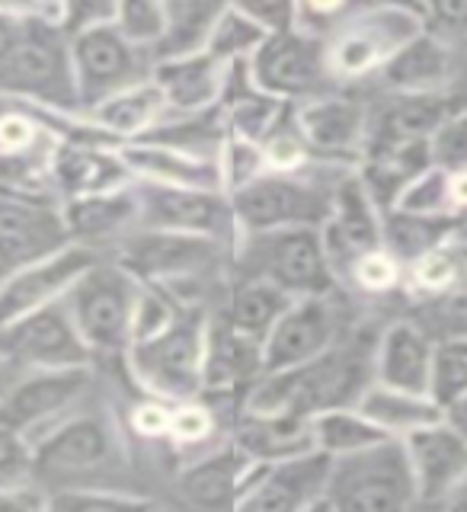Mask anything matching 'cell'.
Listing matches in <instances>:
<instances>
[{
    "mask_svg": "<svg viewBox=\"0 0 467 512\" xmlns=\"http://www.w3.org/2000/svg\"><path fill=\"white\" fill-rule=\"evenodd\" d=\"M224 7H228V0H170L167 32H164V39L151 48L154 58L205 48L208 32H212Z\"/></svg>",
    "mask_w": 467,
    "mask_h": 512,
    "instance_id": "ab89813d",
    "label": "cell"
},
{
    "mask_svg": "<svg viewBox=\"0 0 467 512\" xmlns=\"http://www.w3.org/2000/svg\"><path fill=\"white\" fill-rule=\"evenodd\" d=\"M288 304H292V295L282 292L279 285H272L269 279L260 276H244L231 288V295L224 298L221 308H215L212 314H218L224 324L237 327L240 333L266 340Z\"/></svg>",
    "mask_w": 467,
    "mask_h": 512,
    "instance_id": "d590c367",
    "label": "cell"
},
{
    "mask_svg": "<svg viewBox=\"0 0 467 512\" xmlns=\"http://www.w3.org/2000/svg\"><path fill=\"white\" fill-rule=\"evenodd\" d=\"M432 164L442 170H467V109L455 106L429 135Z\"/></svg>",
    "mask_w": 467,
    "mask_h": 512,
    "instance_id": "f907efd6",
    "label": "cell"
},
{
    "mask_svg": "<svg viewBox=\"0 0 467 512\" xmlns=\"http://www.w3.org/2000/svg\"><path fill=\"white\" fill-rule=\"evenodd\" d=\"M464 231V224L455 218H429V215H413L404 208H388L381 221V240L394 256H400V263L410 266L416 256H423L445 240L448 234Z\"/></svg>",
    "mask_w": 467,
    "mask_h": 512,
    "instance_id": "74e56055",
    "label": "cell"
},
{
    "mask_svg": "<svg viewBox=\"0 0 467 512\" xmlns=\"http://www.w3.org/2000/svg\"><path fill=\"white\" fill-rule=\"evenodd\" d=\"M23 26H26V20H16V16L0 13V68H4L7 58L13 55L16 42H20V36H23Z\"/></svg>",
    "mask_w": 467,
    "mask_h": 512,
    "instance_id": "91938a15",
    "label": "cell"
},
{
    "mask_svg": "<svg viewBox=\"0 0 467 512\" xmlns=\"http://www.w3.org/2000/svg\"><path fill=\"white\" fill-rule=\"evenodd\" d=\"M100 256L103 250H93L87 244H68L52 256H42V260L4 276L0 279V327L29 311H39L52 301H61Z\"/></svg>",
    "mask_w": 467,
    "mask_h": 512,
    "instance_id": "44dd1931",
    "label": "cell"
},
{
    "mask_svg": "<svg viewBox=\"0 0 467 512\" xmlns=\"http://www.w3.org/2000/svg\"><path fill=\"white\" fill-rule=\"evenodd\" d=\"M74 244L55 196L0 192V279Z\"/></svg>",
    "mask_w": 467,
    "mask_h": 512,
    "instance_id": "5bb4252c",
    "label": "cell"
},
{
    "mask_svg": "<svg viewBox=\"0 0 467 512\" xmlns=\"http://www.w3.org/2000/svg\"><path fill=\"white\" fill-rule=\"evenodd\" d=\"M263 154H266V167L276 170V173H295V170L317 164L311 148H308V141H304L301 128H298L295 103L288 106L282 122L263 138Z\"/></svg>",
    "mask_w": 467,
    "mask_h": 512,
    "instance_id": "c3c4849f",
    "label": "cell"
},
{
    "mask_svg": "<svg viewBox=\"0 0 467 512\" xmlns=\"http://www.w3.org/2000/svg\"><path fill=\"white\" fill-rule=\"evenodd\" d=\"M311 432H314V448H320L330 458L362 452V448L391 439L388 432H381L368 416L352 404V407H330L311 416Z\"/></svg>",
    "mask_w": 467,
    "mask_h": 512,
    "instance_id": "f35d334b",
    "label": "cell"
},
{
    "mask_svg": "<svg viewBox=\"0 0 467 512\" xmlns=\"http://www.w3.org/2000/svg\"><path fill=\"white\" fill-rule=\"evenodd\" d=\"M0 13L16 16V20H48L36 0H0Z\"/></svg>",
    "mask_w": 467,
    "mask_h": 512,
    "instance_id": "94428289",
    "label": "cell"
},
{
    "mask_svg": "<svg viewBox=\"0 0 467 512\" xmlns=\"http://www.w3.org/2000/svg\"><path fill=\"white\" fill-rule=\"evenodd\" d=\"M48 183L58 199L90 196L135 183L112 141H58L48 164Z\"/></svg>",
    "mask_w": 467,
    "mask_h": 512,
    "instance_id": "484cf974",
    "label": "cell"
},
{
    "mask_svg": "<svg viewBox=\"0 0 467 512\" xmlns=\"http://www.w3.org/2000/svg\"><path fill=\"white\" fill-rule=\"evenodd\" d=\"M295 119L317 164L356 170L368 138V109L356 96L324 90L311 100L295 103Z\"/></svg>",
    "mask_w": 467,
    "mask_h": 512,
    "instance_id": "ac0fdd59",
    "label": "cell"
},
{
    "mask_svg": "<svg viewBox=\"0 0 467 512\" xmlns=\"http://www.w3.org/2000/svg\"><path fill=\"white\" fill-rule=\"evenodd\" d=\"M23 477H36V471H32V442L0 423V484Z\"/></svg>",
    "mask_w": 467,
    "mask_h": 512,
    "instance_id": "f5cc1de1",
    "label": "cell"
},
{
    "mask_svg": "<svg viewBox=\"0 0 467 512\" xmlns=\"http://www.w3.org/2000/svg\"><path fill=\"white\" fill-rule=\"evenodd\" d=\"M48 509L61 512H141L157 509L154 496L128 493L116 487H58L48 493Z\"/></svg>",
    "mask_w": 467,
    "mask_h": 512,
    "instance_id": "7bdbcfd3",
    "label": "cell"
},
{
    "mask_svg": "<svg viewBox=\"0 0 467 512\" xmlns=\"http://www.w3.org/2000/svg\"><path fill=\"white\" fill-rule=\"evenodd\" d=\"M378 77L384 80L388 93H407V96L448 93L455 77L452 45H448V39L439 36V32L420 29L388 64H384Z\"/></svg>",
    "mask_w": 467,
    "mask_h": 512,
    "instance_id": "f1b7e54d",
    "label": "cell"
},
{
    "mask_svg": "<svg viewBox=\"0 0 467 512\" xmlns=\"http://www.w3.org/2000/svg\"><path fill=\"white\" fill-rule=\"evenodd\" d=\"M467 394V333L461 336H436L429 368V397L442 410H448Z\"/></svg>",
    "mask_w": 467,
    "mask_h": 512,
    "instance_id": "b9f144b4",
    "label": "cell"
},
{
    "mask_svg": "<svg viewBox=\"0 0 467 512\" xmlns=\"http://www.w3.org/2000/svg\"><path fill=\"white\" fill-rule=\"evenodd\" d=\"M432 167L429 138H397V135H375L368 132L365 148L359 157V180L381 205V212L400 199L416 176Z\"/></svg>",
    "mask_w": 467,
    "mask_h": 512,
    "instance_id": "4316f807",
    "label": "cell"
},
{
    "mask_svg": "<svg viewBox=\"0 0 467 512\" xmlns=\"http://www.w3.org/2000/svg\"><path fill=\"white\" fill-rule=\"evenodd\" d=\"M170 0H119L116 26L138 45L154 48L167 32Z\"/></svg>",
    "mask_w": 467,
    "mask_h": 512,
    "instance_id": "681fc988",
    "label": "cell"
},
{
    "mask_svg": "<svg viewBox=\"0 0 467 512\" xmlns=\"http://www.w3.org/2000/svg\"><path fill=\"white\" fill-rule=\"evenodd\" d=\"M112 256H116L122 266L132 269L141 282L164 285L180 301L199 304L186 295V288L199 285L205 276H215V272L234 256V250L202 234L138 228L112 250Z\"/></svg>",
    "mask_w": 467,
    "mask_h": 512,
    "instance_id": "8992f818",
    "label": "cell"
},
{
    "mask_svg": "<svg viewBox=\"0 0 467 512\" xmlns=\"http://www.w3.org/2000/svg\"><path fill=\"white\" fill-rule=\"evenodd\" d=\"M218 176H221V189L234 196L244 186H250L253 180L269 170L266 167V154L260 141L240 138V135H224L221 148H218Z\"/></svg>",
    "mask_w": 467,
    "mask_h": 512,
    "instance_id": "7dc6e473",
    "label": "cell"
},
{
    "mask_svg": "<svg viewBox=\"0 0 467 512\" xmlns=\"http://www.w3.org/2000/svg\"><path fill=\"white\" fill-rule=\"evenodd\" d=\"M221 429V416L212 407L208 397H189V400H176L170 407V429H167V442L180 452H192V448H208Z\"/></svg>",
    "mask_w": 467,
    "mask_h": 512,
    "instance_id": "ee69618b",
    "label": "cell"
},
{
    "mask_svg": "<svg viewBox=\"0 0 467 512\" xmlns=\"http://www.w3.org/2000/svg\"><path fill=\"white\" fill-rule=\"evenodd\" d=\"M0 93L52 109H80L71 45L55 20H26L13 55L0 68Z\"/></svg>",
    "mask_w": 467,
    "mask_h": 512,
    "instance_id": "9c48e42d",
    "label": "cell"
},
{
    "mask_svg": "<svg viewBox=\"0 0 467 512\" xmlns=\"http://www.w3.org/2000/svg\"><path fill=\"white\" fill-rule=\"evenodd\" d=\"M141 285L144 282L132 269L122 266L116 256L103 253L64 295L93 356H125L128 343H132V320Z\"/></svg>",
    "mask_w": 467,
    "mask_h": 512,
    "instance_id": "5b68a950",
    "label": "cell"
},
{
    "mask_svg": "<svg viewBox=\"0 0 467 512\" xmlns=\"http://www.w3.org/2000/svg\"><path fill=\"white\" fill-rule=\"evenodd\" d=\"M80 112L151 77L154 52L125 36L116 23L93 26L68 39Z\"/></svg>",
    "mask_w": 467,
    "mask_h": 512,
    "instance_id": "30bf717a",
    "label": "cell"
},
{
    "mask_svg": "<svg viewBox=\"0 0 467 512\" xmlns=\"http://www.w3.org/2000/svg\"><path fill=\"white\" fill-rule=\"evenodd\" d=\"M247 64L256 87L285 103L311 100L336 87L327 71V39L304 26L269 32Z\"/></svg>",
    "mask_w": 467,
    "mask_h": 512,
    "instance_id": "8fae6325",
    "label": "cell"
},
{
    "mask_svg": "<svg viewBox=\"0 0 467 512\" xmlns=\"http://www.w3.org/2000/svg\"><path fill=\"white\" fill-rule=\"evenodd\" d=\"M263 471V461H256L247 448H240L234 439L205 448L202 455L189 458L180 474H176V490L183 503L205 509V512H237L247 500L256 477Z\"/></svg>",
    "mask_w": 467,
    "mask_h": 512,
    "instance_id": "d6986e66",
    "label": "cell"
},
{
    "mask_svg": "<svg viewBox=\"0 0 467 512\" xmlns=\"http://www.w3.org/2000/svg\"><path fill=\"white\" fill-rule=\"evenodd\" d=\"M119 455V432L100 413H68L32 442V471L45 477L84 474Z\"/></svg>",
    "mask_w": 467,
    "mask_h": 512,
    "instance_id": "ffe728a7",
    "label": "cell"
},
{
    "mask_svg": "<svg viewBox=\"0 0 467 512\" xmlns=\"http://www.w3.org/2000/svg\"><path fill=\"white\" fill-rule=\"evenodd\" d=\"M420 16L426 29L445 39H467V0H423Z\"/></svg>",
    "mask_w": 467,
    "mask_h": 512,
    "instance_id": "11a10c76",
    "label": "cell"
},
{
    "mask_svg": "<svg viewBox=\"0 0 467 512\" xmlns=\"http://www.w3.org/2000/svg\"><path fill=\"white\" fill-rule=\"evenodd\" d=\"M119 154L125 160L128 173L135 176V183L221 189V176H218V160L215 157H199V154H189V151L173 148V144L151 141V138L122 141Z\"/></svg>",
    "mask_w": 467,
    "mask_h": 512,
    "instance_id": "4dcf8cb0",
    "label": "cell"
},
{
    "mask_svg": "<svg viewBox=\"0 0 467 512\" xmlns=\"http://www.w3.org/2000/svg\"><path fill=\"white\" fill-rule=\"evenodd\" d=\"M404 288L416 301L467 295V231H455L407 266Z\"/></svg>",
    "mask_w": 467,
    "mask_h": 512,
    "instance_id": "836d02e7",
    "label": "cell"
},
{
    "mask_svg": "<svg viewBox=\"0 0 467 512\" xmlns=\"http://www.w3.org/2000/svg\"><path fill=\"white\" fill-rule=\"evenodd\" d=\"M381 221H384L381 205L372 199V192L365 189L359 173L356 170L340 173V180H336V189H333L330 218L324 221V228H320L340 282H343V272L359 253L384 244Z\"/></svg>",
    "mask_w": 467,
    "mask_h": 512,
    "instance_id": "603a6c76",
    "label": "cell"
},
{
    "mask_svg": "<svg viewBox=\"0 0 467 512\" xmlns=\"http://www.w3.org/2000/svg\"><path fill=\"white\" fill-rule=\"evenodd\" d=\"M330 464L333 458L320 448H308V452L279 461H263L260 477L237 512H320Z\"/></svg>",
    "mask_w": 467,
    "mask_h": 512,
    "instance_id": "7402d4cb",
    "label": "cell"
},
{
    "mask_svg": "<svg viewBox=\"0 0 467 512\" xmlns=\"http://www.w3.org/2000/svg\"><path fill=\"white\" fill-rule=\"evenodd\" d=\"M391 208H404L413 215H429V218H455V202H452V173L432 164L423 170L416 180L400 192V199Z\"/></svg>",
    "mask_w": 467,
    "mask_h": 512,
    "instance_id": "bcb514c9",
    "label": "cell"
},
{
    "mask_svg": "<svg viewBox=\"0 0 467 512\" xmlns=\"http://www.w3.org/2000/svg\"><path fill=\"white\" fill-rule=\"evenodd\" d=\"M84 116L100 125L109 138L135 141V138L148 135L157 122H164L170 116V109H167V100H164V93H160V87L151 77H144L138 84L106 96L103 103L84 109Z\"/></svg>",
    "mask_w": 467,
    "mask_h": 512,
    "instance_id": "1f68e13d",
    "label": "cell"
},
{
    "mask_svg": "<svg viewBox=\"0 0 467 512\" xmlns=\"http://www.w3.org/2000/svg\"><path fill=\"white\" fill-rule=\"evenodd\" d=\"M452 109L455 103L448 100V93L439 96L391 93V100H384L378 116L368 119V132L397 135V138H429Z\"/></svg>",
    "mask_w": 467,
    "mask_h": 512,
    "instance_id": "8d00e7d4",
    "label": "cell"
},
{
    "mask_svg": "<svg viewBox=\"0 0 467 512\" xmlns=\"http://www.w3.org/2000/svg\"><path fill=\"white\" fill-rule=\"evenodd\" d=\"M343 336L346 317L340 292L292 298V304L263 340V372H285V368L311 362Z\"/></svg>",
    "mask_w": 467,
    "mask_h": 512,
    "instance_id": "2e32d148",
    "label": "cell"
},
{
    "mask_svg": "<svg viewBox=\"0 0 467 512\" xmlns=\"http://www.w3.org/2000/svg\"><path fill=\"white\" fill-rule=\"evenodd\" d=\"M205 308H186L180 320L154 340L132 343L125 349L128 375L138 381V388L160 400H189L202 394L205 372Z\"/></svg>",
    "mask_w": 467,
    "mask_h": 512,
    "instance_id": "52a82bcc",
    "label": "cell"
},
{
    "mask_svg": "<svg viewBox=\"0 0 467 512\" xmlns=\"http://www.w3.org/2000/svg\"><path fill=\"white\" fill-rule=\"evenodd\" d=\"M375 381V340L343 336L311 362L263 372L244 397V410L253 413H298L317 416L330 407L359 404L368 384Z\"/></svg>",
    "mask_w": 467,
    "mask_h": 512,
    "instance_id": "6da1fadb",
    "label": "cell"
},
{
    "mask_svg": "<svg viewBox=\"0 0 467 512\" xmlns=\"http://www.w3.org/2000/svg\"><path fill=\"white\" fill-rule=\"evenodd\" d=\"M416 506L413 471L400 439H384L330 464L320 509L340 512H400Z\"/></svg>",
    "mask_w": 467,
    "mask_h": 512,
    "instance_id": "3957f363",
    "label": "cell"
},
{
    "mask_svg": "<svg viewBox=\"0 0 467 512\" xmlns=\"http://www.w3.org/2000/svg\"><path fill=\"white\" fill-rule=\"evenodd\" d=\"M138 196H141V228L202 234L231 250H237L240 240H244V231H240V224L234 218L231 196L221 189L138 183Z\"/></svg>",
    "mask_w": 467,
    "mask_h": 512,
    "instance_id": "7c38bea8",
    "label": "cell"
},
{
    "mask_svg": "<svg viewBox=\"0 0 467 512\" xmlns=\"http://www.w3.org/2000/svg\"><path fill=\"white\" fill-rule=\"evenodd\" d=\"M231 263H244L247 276L269 279L292 298L336 295L343 285L320 228L247 234L234 250Z\"/></svg>",
    "mask_w": 467,
    "mask_h": 512,
    "instance_id": "277c9868",
    "label": "cell"
},
{
    "mask_svg": "<svg viewBox=\"0 0 467 512\" xmlns=\"http://www.w3.org/2000/svg\"><path fill=\"white\" fill-rule=\"evenodd\" d=\"M228 4L237 7L240 13L253 16L269 32L298 26V0H228Z\"/></svg>",
    "mask_w": 467,
    "mask_h": 512,
    "instance_id": "9f6ffc18",
    "label": "cell"
},
{
    "mask_svg": "<svg viewBox=\"0 0 467 512\" xmlns=\"http://www.w3.org/2000/svg\"><path fill=\"white\" fill-rule=\"evenodd\" d=\"M263 375V340L208 314L202 394H247Z\"/></svg>",
    "mask_w": 467,
    "mask_h": 512,
    "instance_id": "83f0119b",
    "label": "cell"
},
{
    "mask_svg": "<svg viewBox=\"0 0 467 512\" xmlns=\"http://www.w3.org/2000/svg\"><path fill=\"white\" fill-rule=\"evenodd\" d=\"M404 272L407 266L400 263V256H394L384 244L359 253L356 260L349 263V269L343 272V282H349L352 288H359L362 295H388L404 288Z\"/></svg>",
    "mask_w": 467,
    "mask_h": 512,
    "instance_id": "f6af8a7d",
    "label": "cell"
},
{
    "mask_svg": "<svg viewBox=\"0 0 467 512\" xmlns=\"http://www.w3.org/2000/svg\"><path fill=\"white\" fill-rule=\"evenodd\" d=\"M404 452L416 484V506L452 509L467 484V436L452 420H436L407 432Z\"/></svg>",
    "mask_w": 467,
    "mask_h": 512,
    "instance_id": "e0dca14e",
    "label": "cell"
},
{
    "mask_svg": "<svg viewBox=\"0 0 467 512\" xmlns=\"http://www.w3.org/2000/svg\"><path fill=\"white\" fill-rule=\"evenodd\" d=\"M436 336L410 317L391 320L375 336V381L429 394V368Z\"/></svg>",
    "mask_w": 467,
    "mask_h": 512,
    "instance_id": "f546056e",
    "label": "cell"
},
{
    "mask_svg": "<svg viewBox=\"0 0 467 512\" xmlns=\"http://www.w3.org/2000/svg\"><path fill=\"white\" fill-rule=\"evenodd\" d=\"M231 439L247 448L256 461H279L314 448L311 416L298 413H253L240 410L231 423Z\"/></svg>",
    "mask_w": 467,
    "mask_h": 512,
    "instance_id": "d6a6232c",
    "label": "cell"
},
{
    "mask_svg": "<svg viewBox=\"0 0 467 512\" xmlns=\"http://www.w3.org/2000/svg\"><path fill=\"white\" fill-rule=\"evenodd\" d=\"M170 400H160V397H151L141 400L138 407H132V416H128V423H132V432L138 439H148V442H167V429H170Z\"/></svg>",
    "mask_w": 467,
    "mask_h": 512,
    "instance_id": "6f0895ef",
    "label": "cell"
},
{
    "mask_svg": "<svg viewBox=\"0 0 467 512\" xmlns=\"http://www.w3.org/2000/svg\"><path fill=\"white\" fill-rule=\"evenodd\" d=\"M372 4H384V7H400V10H413V13H420L423 0H372Z\"/></svg>",
    "mask_w": 467,
    "mask_h": 512,
    "instance_id": "be15d7a7",
    "label": "cell"
},
{
    "mask_svg": "<svg viewBox=\"0 0 467 512\" xmlns=\"http://www.w3.org/2000/svg\"><path fill=\"white\" fill-rule=\"evenodd\" d=\"M61 215L68 224L74 244H87L93 250H116L122 240L141 228V196L138 183L119 189L90 192V196L58 199Z\"/></svg>",
    "mask_w": 467,
    "mask_h": 512,
    "instance_id": "cb8c5ba5",
    "label": "cell"
},
{
    "mask_svg": "<svg viewBox=\"0 0 467 512\" xmlns=\"http://www.w3.org/2000/svg\"><path fill=\"white\" fill-rule=\"evenodd\" d=\"M48 509V493L32 484V477L0 484V512H42Z\"/></svg>",
    "mask_w": 467,
    "mask_h": 512,
    "instance_id": "680465c9",
    "label": "cell"
},
{
    "mask_svg": "<svg viewBox=\"0 0 467 512\" xmlns=\"http://www.w3.org/2000/svg\"><path fill=\"white\" fill-rule=\"evenodd\" d=\"M116 10H119V0H61L55 23L61 26L64 36L71 39L84 29L116 23Z\"/></svg>",
    "mask_w": 467,
    "mask_h": 512,
    "instance_id": "816d5d0a",
    "label": "cell"
},
{
    "mask_svg": "<svg viewBox=\"0 0 467 512\" xmlns=\"http://www.w3.org/2000/svg\"><path fill=\"white\" fill-rule=\"evenodd\" d=\"M340 173L346 170L330 164H311L295 173L266 170L260 180L231 196L240 231L247 237L288 228H324Z\"/></svg>",
    "mask_w": 467,
    "mask_h": 512,
    "instance_id": "7a4b0ae2",
    "label": "cell"
},
{
    "mask_svg": "<svg viewBox=\"0 0 467 512\" xmlns=\"http://www.w3.org/2000/svg\"><path fill=\"white\" fill-rule=\"evenodd\" d=\"M365 0H298V26L304 29H314L320 36L346 20L352 10H359Z\"/></svg>",
    "mask_w": 467,
    "mask_h": 512,
    "instance_id": "db71d44e",
    "label": "cell"
},
{
    "mask_svg": "<svg viewBox=\"0 0 467 512\" xmlns=\"http://www.w3.org/2000/svg\"><path fill=\"white\" fill-rule=\"evenodd\" d=\"M445 420H452L464 432V436H467V394L461 400H455V404L445 410Z\"/></svg>",
    "mask_w": 467,
    "mask_h": 512,
    "instance_id": "6125c7cd",
    "label": "cell"
},
{
    "mask_svg": "<svg viewBox=\"0 0 467 512\" xmlns=\"http://www.w3.org/2000/svg\"><path fill=\"white\" fill-rule=\"evenodd\" d=\"M228 64L218 61L208 48L180 55H160L151 64V80L167 100L170 116H199L215 112L224 87Z\"/></svg>",
    "mask_w": 467,
    "mask_h": 512,
    "instance_id": "d4e9b609",
    "label": "cell"
},
{
    "mask_svg": "<svg viewBox=\"0 0 467 512\" xmlns=\"http://www.w3.org/2000/svg\"><path fill=\"white\" fill-rule=\"evenodd\" d=\"M0 359L23 368H84L96 356L61 298L0 327Z\"/></svg>",
    "mask_w": 467,
    "mask_h": 512,
    "instance_id": "4fadbf2b",
    "label": "cell"
},
{
    "mask_svg": "<svg viewBox=\"0 0 467 512\" xmlns=\"http://www.w3.org/2000/svg\"><path fill=\"white\" fill-rule=\"evenodd\" d=\"M420 29H426L420 13L365 0L359 10H352L346 20H340L324 36L327 71L333 84H352V80L381 74L384 64Z\"/></svg>",
    "mask_w": 467,
    "mask_h": 512,
    "instance_id": "ba28073f",
    "label": "cell"
},
{
    "mask_svg": "<svg viewBox=\"0 0 467 512\" xmlns=\"http://www.w3.org/2000/svg\"><path fill=\"white\" fill-rule=\"evenodd\" d=\"M269 36V29L260 26L253 16L240 13L237 7H224L221 16L215 20L212 32H208L205 48L224 64H237V61H250V55L263 45Z\"/></svg>",
    "mask_w": 467,
    "mask_h": 512,
    "instance_id": "60d3db41",
    "label": "cell"
},
{
    "mask_svg": "<svg viewBox=\"0 0 467 512\" xmlns=\"http://www.w3.org/2000/svg\"><path fill=\"white\" fill-rule=\"evenodd\" d=\"M368 420L381 432H388L391 439H404L407 432L420 429L426 423H436L445 416V410L423 391H404L391 388V384L372 381L356 404Z\"/></svg>",
    "mask_w": 467,
    "mask_h": 512,
    "instance_id": "e575fe53",
    "label": "cell"
},
{
    "mask_svg": "<svg viewBox=\"0 0 467 512\" xmlns=\"http://www.w3.org/2000/svg\"><path fill=\"white\" fill-rule=\"evenodd\" d=\"M90 365L84 368H26V375L0 397V423L29 442L74 410L90 388Z\"/></svg>",
    "mask_w": 467,
    "mask_h": 512,
    "instance_id": "9a60e30c",
    "label": "cell"
}]
</instances>
